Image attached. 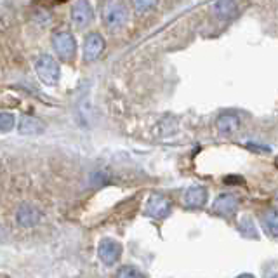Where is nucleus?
Instances as JSON below:
<instances>
[{"mask_svg":"<svg viewBox=\"0 0 278 278\" xmlns=\"http://www.w3.org/2000/svg\"><path fill=\"white\" fill-rule=\"evenodd\" d=\"M35 73L44 85H49V87H54L59 82V77H61V70H59L58 63H56L54 58L50 56H40L35 63Z\"/></svg>","mask_w":278,"mask_h":278,"instance_id":"f257e3e1","label":"nucleus"},{"mask_svg":"<svg viewBox=\"0 0 278 278\" xmlns=\"http://www.w3.org/2000/svg\"><path fill=\"white\" fill-rule=\"evenodd\" d=\"M127 7L120 0H108L103 6V21L110 30H118L127 23Z\"/></svg>","mask_w":278,"mask_h":278,"instance_id":"f03ea898","label":"nucleus"},{"mask_svg":"<svg viewBox=\"0 0 278 278\" xmlns=\"http://www.w3.org/2000/svg\"><path fill=\"white\" fill-rule=\"evenodd\" d=\"M53 45L56 54L59 56L61 59H71L77 53V44H75V38L71 37V33L68 32H59L53 37Z\"/></svg>","mask_w":278,"mask_h":278,"instance_id":"7ed1b4c3","label":"nucleus"},{"mask_svg":"<svg viewBox=\"0 0 278 278\" xmlns=\"http://www.w3.org/2000/svg\"><path fill=\"white\" fill-rule=\"evenodd\" d=\"M97 254H99V259L103 261L105 264H115L122 256V245L118 243L117 240L113 238H103L97 245Z\"/></svg>","mask_w":278,"mask_h":278,"instance_id":"20e7f679","label":"nucleus"},{"mask_svg":"<svg viewBox=\"0 0 278 278\" xmlns=\"http://www.w3.org/2000/svg\"><path fill=\"white\" fill-rule=\"evenodd\" d=\"M94 18V11L92 6L89 4V0H77L71 7V21L77 28H84L87 27L89 23Z\"/></svg>","mask_w":278,"mask_h":278,"instance_id":"39448f33","label":"nucleus"},{"mask_svg":"<svg viewBox=\"0 0 278 278\" xmlns=\"http://www.w3.org/2000/svg\"><path fill=\"white\" fill-rule=\"evenodd\" d=\"M146 214L155 219H164L170 214V200L164 195H151L146 204Z\"/></svg>","mask_w":278,"mask_h":278,"instance_id":"423d86ee","label":"nucleus"},{"mask_svg":"<svg viewBox=\"0 0 278 278\" xmlns=\"http://www.w3.org/2000/svg\"><path fill=\"white\" fill-rule=\"evenodd\" d=\"M105 50V38L99 33H89L84 40V59L85 61H96Z\"/></svg>","mask_w":278,"mask_h":278,"instance_id":"0eeeda50","label":"nucleus"},{"mask_svg":"<svg viewBox=\"0 0 278 278\" xmlns=\"http://www.w3.org/2000/svg\"><path fill=\"white\" fill-rule=\"evenodd\" d=\"M237 207H238V200H237V196L232 193H221L212 205L214 212L219 214L222 217L233 216V214L237 212Z\"/></svg>","mask_w":278,"mask_h":278,"instance_id":"6e6552de","label":"nucleus"},{"mask_svg":"<svg viewBox=\"0 0 278 278\" xmlns=\"http://www.w3.org/2000/svg\"><path fill=\"white\" fill-rule=\"evenodd\" d=\"M44 129H45L44 122H42L40 118L33 117V115H23L18 125L19 134L23 136H38L44 132Z\"/></svg>","mask_w":278,"mask_h":278,"instance_id":"1a4fd4ad","label":"nucleus"},{"mask_svg":"<svg viewBox=\"0 0 278 278\" xmlns=\"http://www.w3.org/2000/svg\"><path fill=\"white\" fill-rule=\"evenodd\" d=\"M207 202V190L204 186L196 185L186 190L185 193V205L188 209H202Z\"/></svg>","mask_w":278,"mask_h":278,"instance_id":"9d476101","label":"nucleus"},{"mask_svg":"<svg viewBox=\"0 0 278 278\" xmlns=\"http://www.w3.org/2000/svg\"><path fill=\"white\" fill-rule=\"evenodd\" d=\"M16 219H18V222L23 228H32V226L38 224V221H40V212L33 205L23 204L18 209V212H16Z\"/></svg>","mask_w":278,"mask_h":278,"instance_id":"9b49d317","label":"nucleus"},{"mask_svg":"<svg viewBox=\"0 0 278 278\" xmlns=\"http://www.w3.org/2000/svg\"><path fill=\"white\" fill-rule=\"evenodd\" d=\"M216 125L221 134L232 136L240 129V118H238V115H235V113H222L221 117L217 118Z\"/></svg>","mask_w":278,"mask_h":278,"instance_id":"f8f14e48","label":"nucleus"},{"mask_svg":"<svg viewBox=\"0 0 278 278\" xmlns=\"http://www.w3.org/2000/svg\"><path fill=\"white\" fill-rule=\"evenodd\" d=\"M214 12L219 19L230 21L238 16V6L235 0H216L214 4Z\"/></svg>","mask_w":278,"mask_h":278,"instance_id":"ddd939ff","label":"nucleus"},{"mask_svg":"<svg viewBox=\"0 0 278 278\" xmlns=\"http://www.w3.org/2000/svg\"><path fill=\"white\" fill-rule=\"evenodd\" d=\"M264 228H266V232L271 235L273 238L278 237V217H276V211H271L266 214V217H264Z\"/></svg>","mask_w":278,"mask_h":278,"instance_id":"4468645a","label":"nucleus"},{"mask_svg":"<svg viewBox=\"0 0 278 278\" xmlns=\"http://www.w3.org/2000/svg\"><path fill=\"white\" fill-rule=\"evenodd\" d=\"M240 233L243 235L245 238H258V232L254 228V222H252L250 217H243L242 222H240Z\"/></svg>","mask_w":278,"mask_h":278,"instance_id":"2eb2a0df","label":"nucleus"},{"mask_svg":"<svg viewBox=\"0 0 278 278\" xmlns=\"http://www.w3.org/2000/svg\"><path fill=\"white\" fill-rule=\"evenodd\" d=\"M14 127V117L6 111H0V132H9Z\"/></svg>","mask_w":278,"mask_h":278,"instance_id":"dca6fc26","label":"nucleus"},{"mask_svg":"<svg viewBox=\"0 0 278 278\" xmlns=\"http://www.w3.org/2000/svg\"><path fill=\"white\" fill-rule=\"evenodd\" d=\"M117 276L120 278H139V276H144V273L141 269H136L134 266H123L122 269H118Z\"/></svg>","mask_w":278,"mask_h":278,"instance_id":"f3484780","label":"nucleus"},{"mask_svg":"<svg viewBox=\"0 0 278 278\" xmlns=\"http://www.w3.org/2000/svg\"><path fill=\"white\" fill-rule=\"evenodd\" d=\"M132 6H134V9L138 12H144L148 9H151L153 6H155L157 0H131Z\"/></svg>","mask_w":278,"mask_h":278,"instance_id":"a211bd4d","label":"nucleus"}]
</instances>
